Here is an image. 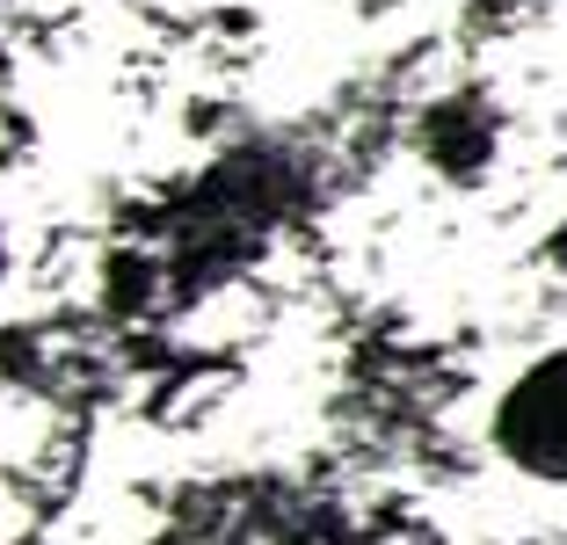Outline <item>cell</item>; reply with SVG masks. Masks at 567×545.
I'll return each mask as SVG.
<instances>
[{
  "label": "cell",
  "instance_id": "1",
  "mask_svg": "<svg viewBox=\"0 0 567 545\" xmlns=\"http://www.w3.org/2000/svg\"><path fill=\"white\" fill-rule=\"evenodd\" d=\"M487 444L509 473L538 487H567V342L517 363V379L487 408Z\"/></svg>",
  "mask_w": 567,
  "mask_h": 545
},
{
  "label": "cell",
  "instance_id": "2",
  "mask_svg": "<svg viewBox=\"0 0 567 545\" xmlns=\"http://www.w3.org/2000/svg\"><path fill=\"white\" fill-rule=\"evenodd\" d=\"M502 153V116L481 95H444L422 110V161L444 182H481Z\"/></svg>",
  "mask_w": 567,
  "mask_h": 545
},
{
  "label": "cell",
  "instance_id": "3",
  "mask_svg": "<svg viewBox=\"0 0 567 545\" xmlns=\"http://www.w3.org/2000/svg\"><path fill=\"white\" fill-rule=\"evenodd\" d=\"M8 269H16V248H8V226H0V291H8Z\"/></svg>",
  "mask_w": 567,
  "mask_h": 545
}]
</instances>
